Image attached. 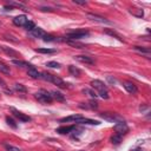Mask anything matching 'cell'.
I'll return each instance as SVG.
<instances>
[{
	"label": "cell",
	"mask_w": 151,
	"mask_h": 151,
	"mask_svg": "<svg viewBox=\"0 0 151 151\" xmlns=\"http://www.w3.org/2000/svg\"><path fill=\"white\" fill-rule=\"evenodd\" d=\"M34 27H35L34 22H33V21H29V20H28V21H27V24L25 25V29H26V31H29V32H31Z\"/></svg>",
	"instance_id": "35"
},
{
	"label": "cell",
	"mask_w": 151,
	"mask_h": 151,
	"mask_svg": "<svg viewBox=\"0 0 151 151\" xmlns=\"http://www.w3.org/2000/svg\"><path fill=\"white\" fill-rule=\"evenodd\" d=\"M91 86L94 88V90H97V92H98V94L103 98V99H107L110 96H109V91H107V87H106V85L103 83V81H100V80H98V79H94V80H91Z\"/></svg>",
	"instance_id": "1"
},
{
	"label": "cell",
	"mask_w": 151,
	"mask_h": 151,
	"mask_svg": "<svg viewBox=\"0 0 151 151\" xmlns=\"http://www.w3.org/2000/svg\"><path fill=\"white\" fill-rule=\"evenodd\" d=\"M40 78H41V79H44V80L51 81L52 74H50V73H47V72H42V73H40Z\"/></svg>",
	"instance_id": "34"
},
{
	"label": "cell",
	"mask_w": 151,
	"mask_h": 151,
	"mask_svg": "<svg viewBox=\"0 0 151 151\" xmlns=\"http://www.w3.org/2000/svg\"><path fill=\"white\" fill-rule=\"evenodd\" d=\"M42 40L46 41V42H51V41H55L57 38L53 37V35H51V34H45V35L42 37Z\"/></svg>",
	"instance_id": "31"
},
{
	"label": "cell",
	"mask_w": 151,
	"mask_h": 151,
	"mask_svg": "<svg viewBox=\"0 0 151 151\" xmlns=\"http://www.w3.org/2000/svg\"><path fill=\"white\" fill-rule=\"evenodd\" d=\"M68 72H70L73 77H80V74H81V71H80L77 66H74V65H70V66H68Z\"/></svg>",
	"instance_id": "18"
},
{
	"label": "cell",
	"mask_w": 151,
	"mask_h": 151,
	"mask_svg": "<svg viewBox=\"0 0 151 151\" xmlns=\"http://www.w3.org/2000/svg\"><path fill=\"white\" fill-rule=\"evenodd\" d=\"M83 92H84V93H87L92 99H96V98H97V93H96L94 91L90 90V88H84V90H83Z\"/></svg>",
	"instance_id": "32"
},
{
	"label": "cell",
	"mask_w": 151,
	"mask_h": 151,
	"mask_svg": "<svg viewBox=\"0 0 151 151\" xmlns=\"http://www.w3.org/2000/svg\"><path fill=\"white\" fill-rule=\"evenodd\" d=\"M27 74H28L31 78H33V79H38V78H40V73H39V71H38L34 66L28 67V70H27Z\"/></svg>",
	"instance_id": "14"
},
{
	"label": "cell",
	"mask_w": 151,
	"mask_h": 151,
	"mask_svg": "<svg viewBox=\"0 0 151 151\" xmlns=\"http://www.w3.org/2000/svg\"><path fill=\"white\" fill-rule=\"evenodd\" d=\"M31 34L33 35V37H35V38H42L46 33H45V31L42 29V28H40V27H34L32 31H31Z\"/></svg>",
	"instance_id": "13"
},
{
	"label": "cell",
	"mask_w": 151,
	"mask_h": 151,
	"mask_svg": "<svg viewBox=\"0 0 151 151\" xmlns=\"http://www.w3.org/2000/svg\"><path fill=\"white\" fill-rule=\"evenodd\" d=\"M130 13L131 14H133V15H136V17H138V18H142L143 15H144V12H143V9H140V8H134V9H130Z\"/></svg>",
	"instance_id": "25"
},
{
	"label": "cell",
	"mask_w": 151,
	"mask_h": 151,
	"mask_svg": "<svg viewBox=\"0 0 151 151\" xmlns=\"http://www.w3.org/2000/svg\"><path fill=\"white\" fill-rule=\"evenodd\" d=\"M41 11L42 12H52V8H50V7H41Z\"/></svg>",
	"instance_id": "38"
},
{
	"label": "cell",
	"mask_w": 151,
	"mask_h": 151,
	"mask_svg": "<svg viewBox=\"0 0 151 151\" xmlns=\"http://www.w3.org/2000/svg\"><path fill=\"white\" fill-rule=\"evenodd\" d=\"M110 140H111V143H112V144L118 145V144L122 142V136H120V134H117V133H113V134L111 136Z\"/></svg>",
	"instance_id": "21"
},
{
	"label": "cell",
	"mask_w": 151,
	"mask_h": 151,
	"mask_svg": "<svg viewBox=\"0 0 151 151\" xmlns=\"http://www.w3.org/2000/svg\"><path fill=\"white\" fill-rule=\"evenodd\" d=\"M4 37H5V39H7V40H12V41H14V42H17V41H18V40H15V39H13V37H12V35H8V34H5Z\"/></svg>",
	"instance_id": "37"
},
{
	"label": "cell",
	"mask_w": 151,
	"mask_h": 151,
	"mask_svg": "<svg viewBox=\"0 0 151 151\" xmlns=\"http://www.w3.org/2000/svg\"><path fill=\"white\" fill-rule=\"evenodd\" d=\"M4 147L6 149V151H21V149H19V147H17V146H14V145H12V144H4Z\"/></svg>",
	"instance_id": "28"
},
{
	"label": "cell",
	"mask_w": 151,
	"mask_h": 151,
	"mask_svg": "<svg viewBox=\"0 0 151 151\" xmlns=\"http://www.w3.org/2000/svg\"><path fill=\"white\" fill-rule=\"evenodd\" d=\"M100 117L109 120V122H114V123H119V122H124L123 117H120L119 114L114 113V112H103L100 113Z\"/></svg>",
	"instance_id": "3"
},
{
	"label": "cell",
	"mask_w": 151,
	"mask_h": 151,
	"mask_svg": "<svg viewBox=\"0 0 151 151\" xmlns=\"http://www.w3.org/2000/svg\"><path fill=\"white\" fill-rule=\"evenodd\" d=\"M79 124H90V125H99L100 123L98 120H94V119H88V118H81L79 122Z\"/></svg>",
	"instance_id": "19"
},
{
	"label": "cell",
	"mask_w": 151,
	"mask_h": 151,
	"mask_svg": "<svg viewBox=\"0 0 151 151\" xmlns=\"http://www.w3.org/2000/svg\"><path fill=\"white\" fill-rule=\"evenodd\" d=\"M90 35V33L87 31H77V32H72V33H68L66 35V38H68L70 40H78V39H84V38H87Z\"/></svg>",
	"instance_id": "4"
},
{
	"label": "cell",
	"mask_w": 151,
	"mask_h": 151,
	"mask_svg": "<svg viewBox=\"0 0 151 151\" xmlns=\"http://www.w3.org/2000/svg\"><path fill=\"white\" fill-rule=\"evenodd\" d=\"M6 123H7V125L11 126L12 129H17V127H18L15 120H14L13 118H11V117H6Z\"/></svg>",
	"instance_id": "27"
},
{
	"label": "cell",
	"mask_w": 151,
	"mask_h": 151,
	"mask_svg": "<svg viewBox=\"0 0 151 151\" xmlns=\"http://www.w3.org/2000/svg\"><path fill=\"white\" fill-rule=\"evenodd\" d=\"M86 15H87L88 19H91L93 21H98L100 24H111V21L107 20V19H105L104 17H100V15H97V14H92V13H87Z\"/></svg>",
	"instance_id": "8"
},
{
	"label": "cell",
	"mask_w": 151,
	"mask_h": 151,
	"mask_svg": "<svg viewBox=\"0 0 151 151\" xmlns=\"http://www.w3.org/2000/svg\"><path fill=\"white\" fill-rule=\"evenodd\" d=\"M0 85H1V86H2V87H4L5 90H6V84H5V81H4V80H2L1 78H0Z\"/></svg>",
	"instance_id": "40"
},
{
	"label": "cell",
	"mask_w": 151,
	"mask_h": 151,
	"mask_svg": "<svg viewBox=\"0 0 151 151\" xmlns=\"http://www.w3.org/2000/svg\"><path fill=\"white\" fill-rule=\"evenodd\" d=\"M34 98L40 103H51L53 100V98L51 96V92H48L46 90H40V91L35 92Z\"/></svg>",
	"instance_id": "2"
},
{
	"label": "cell",
	"mask_w": 151,
	"mask_h": 151,
	"mask_svg": "<svg viewBox=\"0 0 151 151\" xmlns=\"http://www.w3.org/2000/svg\"><path fill=\"white\" fill-rule=\"evenodd\" d=\"M0 72L4 73V74H11V70H9V66H7L6 64L1 63L0 61Z\"/></svg>",
	"instance_id": "24"
},
{
	"label": "cell",
	"mask_w": 151,
	"mask_h": 151,
	"mask_svg": "<svg viewBox=\"0 0 151 151\" xmlns=\"http://www.w3.org/2000/svg\"><path fill=\"white\" fill-rule=\"evenodd\" d=\"M14 90H15L17 92H22V93H26V92H27V88H26L22 84H19V83L14 84Z\"/></svg>",
	"instance_id": "26"
},
{
	"label": "cell",
	"mask_w": 151,
	"mask_h": 151,
	"mask_svg": "<svg viewBox=\"0 0 151 151\" xmlns=\"http://www.w3.org/2000/svg\"><path fill=\"white\" fill-rule=\"evenodd\" d=\"M12 64L13 65H17L19 67H31L32 65L26 63V61H22V60H12Z\"/></svg>",
	"instance_id": "22"
},
{
	"label": "cell",
	"mask_w": 151,
	"mask_h": 151,
	"mask_svg": "<svg viewBox=\"0 0 151 151\" xmlns=\"http://www.w3.org/2000/svg\"><path fill=\"white\" fill-rule=\"evenodd\" d=\"M73 2H74V4H78V5H86V1H79V0H74Z\"/></svg>",
	"instance_id": "39"
},
{
	"label": "cell",
	"mask_w": 151,
	"mask_h": 151,
	"mask_svg": "<svg viewBox=\"0 0 151 151\" xmlns=\"http://www.w3.org/2000/svg\"><path fill=\"white\" fill-rule=\"evenodd\" d=\"M51 96L57 101H65V96L61 92H59V91H52L51 92Z\"/></svg>",
	"instance_id": "17"
},
{
	"label": "cell",
	"mask_w": 151,
	"mask_h": 151,
	"mask_svg": "<svg viewBox=\"0 0 151 151\" xmlns=\"http://www.w3.org/2000/svg\"><path fill=\"white\" fill-rule=\"evenodd\" d=\"M6 54H8L9 57H15V58H19V53L17 52V51H14V50H12V48H9V47H7V46H1L0 47Z\"/></svg>",
	"instance_id": "15"
},
{
	"label": "cell",
	"mask_w": 151,
	"mask_h": 151,
	"mask_svg": "<svg viewBox=\"0 0 151 151\" xmlns=\"http://www.w3.org/2000/svg\"><path fill=\"white\" fill-rule=\"evenodd\" d=\"M11 112H12V114H13L17 119H19V122H22V123L31 122V117H29V116H27V114L20 112L19 110H17V109H14V107H11Z\"/></svg>",
	"instance_id": "5"
},
{
	"label": "cell",
	"mask_w": 151,
	"mask_h": 151,
	"mask_svg": "<svg viewBox=\"0 0 151 151\" xmlns=\"http://www.w3.org/2000/svg\"><path fill=\"white\" fill-rule=\"evenodd\" d=\"M51 83H53L54 85H57L58 87H61V88H66L67 87V84H65V81L61 78H59L57 76H53V74H52V78H51Z\"/></svg>",
	"instance_id": "11"
},
{
	"label": "cell",
	"mask_w": 151,
	"mask_h": 151,
	"mask_svg": "<svg viewBox=\"0 0 151 151\" xmlns=\"http://www.w3.org/2000/svg\"><path fill=\"white\" fill-rule=\"evenodd\" d=\"M81 118H83V116H80V114H72V116L61 118L59 122H60V123H67V122H74V123H78Z\"/></svg>",
	"instance_id": "12"
},
{
	"label": "cell",
	"mask_w": 151,
	"mask_h": 151,
	"mask_svg": "<svg viewBox=\"0 0 151 151\" xmlns=\"http://www.w3.org/2000/svg\"><path fill=\"white\" fill-rule=\"evenodd\" d=\"M27 21H28V19H27V17L25 14L18 15V17H15L13 19V24L15 26H19V27H25V25L27 24Z\"/></svg>",
	"instance_id": "7"
},
{
	"label": "cell",
	"mask_w": 151,
	"mask_h": 151,
	"mask_svg": "<svg viewBox=\"0 0 151 151\" xmlns=\"http://www.w3.org/2000/svg\"><path fill=\"white\" fill-rule=\"evenodd\" d=\"M123 86H124V88H125L129 93H131V94H134V93L138 92L137 86H136L133 83H131V81H125V83L123 84Z\"/></svg>",
	"instance_id": "9"
},
{
	"label": "cell",
	"mask_w": 151,
	"mask_h": 151,
	"mask_svg": "<svg viewBox=\"0 0 151 151\" xmlns=\"http://www.w3.org/2000/svg\"><path fill=\"white\" fill-rule=\"evenodd\" d=\"M8 4H9V6H11V7H19V8H22V9H25V11H27V9H26V7H25V5H24V4H21V2L9 1Z\"/></svg>",
	"instance_id": "30"
},
{
	"label": "cell",
	"mask_w": 151,
	"mask_h": 151,
	"mask_svg": "<svg viewBox=\"0 0 151 151\" xmlns=\"http://www.w3.org/2000/svg\"><path fill=\"white\" fill-rule=\"evenodd\" d=\"M88 106H90L91 109H97V107H98V103H97V100L91 99V100L88 101Z\"/></svg>",
	"instance_id": "36"
},
{
	"label": "cell",
	"mask_w": 151,
	"mask_h": 151,
	"mask_svg": "<svg viewBox=\"0 0 151 151\" xmlns=\"http://www.w3.org/2000/svg\"><path fill=\"white\" fill-rule=\"evenodd\" d=\"M136 151H142V150H139V149H138V150H136Z\"/></svg>",
	"instance_id": "41"
},
{
	"label": "cell",
	"mask_w": 151,
	"mask_h": 151,
	"mask_svg": "<svg viewBox=\"0 0 151 151\" xmlns=\"http://www.w3.org/2000/svg\"><path fill=\"white\" fill-rule=\"evenodd\" d=\"M74 58L80 63H85V64H88V65H93L94 64V59L92 57H90V55H76Z\"/></svg>",
	"instance_id": "10"
},
{
	"label": "cell",
	"mask_w": 151,
	"mask_h": 151,
	"mask_svg": "<svg viewBox=\"0 0 151 151\" xmlns=\"http://www.w3.org/2000/svg\"><path fill=\"white\" fill-rule=\"evenodd\" d=\"M104 32H105L106 34H109V35H111V37H114V38H117V39H118L119 41H123V39L120 38V35H118V34H117V33H116L114 31H112V29H105Z\"/></svg>",
	"instance_id": "29"
},
{
	"label": "cell",
	"mask_w": 151,
	"mask_h": 151,
	"mask_svg": "<svg viewBox=\"0 0 151 151\" xmlns=\"http://www.w3.org/2000/svg\"><path fill=\"white\" fill-rule=\"evenodd\" d=\"M134 50L142 54H145L146 57L150 55V48L149 47H142V46H134Z\"/></svg>",
	"instance_id": "20"
},
{
	"label": "cell",
	"mask_w": 151,
	"mask_h": 151,
	"mask_svg": "<svg viewBox=\"0 0 151 151\" xmlns=\"http://www.w3.org/2000/svg\"><path fill=\"white\" fill-rule=\"evenodd\" d=\"M76 129L74 125H71V126H61V127H58L55 131L58 133H61V134H65V133H70L71 131H73Z\"/></svg>",
	"instance_id": "16"
},
{
	"label": "cell",
	"mask_w": 151,
	"mask_h": 151,
	"mask_svg": "<svg viewBox=\"0 0 151 151\" xmlns=\"http://www.w3.org/2000/svg\"><path fill=\"white\" fill-rule=\"evenodd\" d=\"M113 130H114V132H116L117 134L123 136V134H125V133L129 132V126L126 125L125 122H119V123H117V124L114 125Z\"/></svg>",
	"instance_id": "6"
},
{
	"label": "cell",
	"mask_w": 151,
	"mask_h": 151,
	"mask_svg": "<svg viewBox=\"0 0 151 151\" xmlns=\"http://www.w3.org/2000/svg\"><path fill=\"white\" fill-rule=\"evenodd\" d=\"M46 66L52 67V68H59V67H60V64L57 63V61H47V63H46Z\"/></svg>",
	"instance_id": "33"
},
{
	"label": "cell",
	"mask_w": 151,
	"mask_h": 151,
	"mask_svg": "<svg viewBox=\"0 0 151 151\" xmlns=\"http://www.w3.org/2000/svg\"><path fill=\"white\" fill-rule=\"evenodd\" d=\"M35 52H38V53H46V54H53V53L57 52V50H54V48H37Z\"/></svg>",
	"instance_id": "23"
}]
</instances>
